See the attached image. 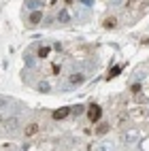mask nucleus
Here are the masks:
<instances>
[{"label":"nucleus","mask_w":149,"mask_h":151,"mask_svg":"<svg viewBox=\"0 0 149 151\" xmlns=\"http://www.w3.org/2000/svg\"><path fill=\"white\" fill-rule=\"evenodd\" d=\"M115 149V145L111 143V140H107V143H100L98 145V151H113Z\"/></svg>","instance_id":"nucleus-11"},{"label":"nucleus","mask_w":149,"mask_h":151,"mask_svg":"<svg viewBox=\"0 0 149 151\" xmlns=\"http://www.w3.org/2000/svg\"><path fill=\"white\" fill-rule=\"evenodd\" d=\"M119 4H124V0H111V6H119Z\"/></svg>","instance_id":"nucleus-17"},{"label":"nucleus","mask_w":149,"mask_h":151,"mask_svg":"<svg viewBox=\"0 0 149 151\" xmlns=\"http://www.w3.org/2000/svg\"><path fill=\"white\" fill-rule=\"evenodd\" d=\"M26 6L30 9V11H41V0H26Z\"/></svg>","instance_id":"nucleus-7"},{"label":"nucleus","mask_w":149,"mask_h":151,"mask_svg":"<svg viewBox=\"0 0 149 151\" xmlns=\"http://www.w3.org/2000/svg\"><path fill=\"white\" fill-rule=\"evenodd\" d=\"M115 26H117V19H115V17H107V19H104V28H107V30H113Z\"/></svg>","instance_id":"nucleus-12"},{"label":"nucleus","mask_w":149,"mask_h":151,"mask_svg":"<svg viewBox=\"0 0 149 151\" xmlns=\"http://www.w3.org/2000/svg\"><path fill=\"white\" fill-rule=\"evenodd\" d=\"M87 115H89V122H98L100 115H102V109L98 106V104H92V106H89V111H87Z\"/></svg>","instance_id":"nucleus-2"},{"label":"nucleus","mask_w":149,"mask_h":151,"mask_svg":"<svg viewBox=\"0 0 149 151\" xmlns=\"http://www.w3.org/2000/svg\"><path fill=\"white\" fill-rule=\"evenodd\" d=\"M81 4H87V6H92V4H94V0H81Z\"/></svg>","instance_id":"nucleus-18"},{"label":"nucleus","mask_w":149,"mask_h":151,"mask_svg":"<svg viewBox=\"0 0 149 151\" xmlns=\"http://www.w3.org/2000/svg\"><path fill=\"white\" fill-rule=\"evenodd\" d=\"M68 115H71V106H62V109H58V111H53V119H66Z\"/></svg>","instance_id":"nucleus-3"},{"label":"nucleus","mask_w":149,"mask_h":151,"mask_svg":"<svg viewBox=\"0 0 149 151\" xmlns=\"http://www.w3.org/2000/svg\"><path fill=\"white\" fill-rule=\"evenodd\" d=\"M36 89H38L41 94H49V92H51V85H49L47 81H38V83H36Z\"/></svg>","instance_id":"nucleus-8"},{"label":"nucleus","mask_w":149,"mask_h":151,"mask_svg":"<svg viewBox=\"0 0 149 151\" xmlns=\"http://www.w3.org/2000/svg\"><path fill=\"white\" fill-rule=\"evenodd\" d=\"M104 132H109V126H100V128H98V134H104Z\"/></svg>","instance_id":"nucleus-16"},{"label":"nucleus","mask_w":149,"mask_h":151,"mask_svg":"<svg viewBox=\"0 0 149 151\" xmlns=\"http://www.w3.org/2000/svg\"><path fill=\"white\" fill-rule=\"evenodd\" d=\"M119 70H122V68H119V66H115V68L111 70V75H109V77H117V75H119Z\"/></svg>","instance_id":"nucleus-15"},{"label":"nucleus","mask_w":149,"mask_h":151,"mask_svg":"<svg viewBox=\"0 0 149 151\" xmlns=\"http://www.w3.org/2000/svg\"><path fill=\"white\" fill-rule=\"evenodd\" d=\"M2 128L6 130V132H15V130L19 128V117H6L2 122Z\"/></svg>","instance_id":"nucleus-1"},{"label":"nucleus","mask_w":149,"mask_h":151,"mask_svg":"<svg viewBox=\"0 0 149 151\" xmlns=\"http://www.w3.org/2000/svg\"><path fill=\"white\" fill-rule=\"evenodd\" d=\"M83 109H85L83 104H75V106H71V113L77 117V115H81V113H83Z\"/></svg>","instance_id":"nucleus-13"},{"label":"nucleus","mask_w":149,"mask_h":151,"mask_svg":"<svg viewBox=\"0 0 149 151\" xmlns=\"http://www.w3.org/2000/svg\"><path fill=\"white\" fill-rule=\"evenodd\" d=\"M41 19H43L41 11H32V13H30V24H32V26H38V24H41Z\"/></svg>","instance_id":"nucleus-5"},{"label":"nucleus","mask_w":149,"mask_h":151,"mask_svg":"<svg viewBox=\"0 0 149 151\" xmlns=\"http://www.w3.org/2000/svg\"><path fill=\"white\" fill-rule=\"evenodd\" d=\"M58 22H60V24H68V22H71V15H68L66 9H62V11L58 13Z\"/></svg>","instance_id":"nucleus-9"},{"label":"nucleus","mask_w":149,"mask_h":151,"mask_svg":"<svg viewBox=\"0 0 149 151\" xmlns=\"http://www.w3.org/2000/svg\"><path fill=\"white\" fill-rule=\"evenodd\" d=\"M9 106V98H0V109H6Z\"/></svg>","instance_id":"nucleus-14"},{"label":"nucleus","mask_w":149,"mask_h":151,"mask_svg":"<svg viewBox=\"0 0 149 151\" xmlns=\"http://www.w3.org/2000/svg\"><path fill=\"white\" fill-rule=\"evenodd\" d=\"M38 132V124H28L26 128H24V134L26 136H34Z\"/></svg>","instance_id":"nucleus-6"},{"label":"nucleus","mask_w":149,"mask_h":151,"mask_svg":"<svg viewBox=\"0 0 149 151\" xmlns=\"http://www.w3.org/2000/svg\"><path fill=\"white\" fill-rule=\"evenodd\" d=\"M83 79H85L83 73H75V75L68 77V85H79V83H83Z\"/></svg>","instance_id":"nucleus-4"},{"label":"nucleus","mask_w":149,"mask_h":151,"mask_svg":"<svg viewBox=\"0 0 149 151\" xmlns=\"http://www.w3.org/2000/svg\"><path fill=\"white\" fill-rule=\"evenodd\" d=\"M136 136H138L136 130H128V132H124V143H132Z\"/></svg>","instance_id":"nucleus-10"}]
</instances>
